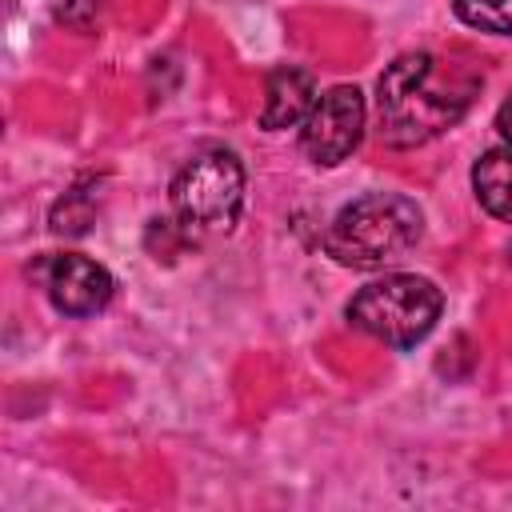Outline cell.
<instances>
[{
    "label": "cell",
    "mask_w": 512,
    "mask_h": 512,
    "mask_svg": "<svg viewBox=\"0 0 512 512\" xmlns=\"http://www.w3.org/2000/svg\"><path fill=\"white\" fill-rule=\"evenodd\" d=\"M112 288L116 284L108 268L80 252H60L44 260V292L64 316H96L100 308H108Z\"/></svg>",
    "instance_id": "cell-6"
},
{
    "label": "cell",
    "mask_w": 512,
    "mask_h": 512,
    "mask_svg": "<svg viewBox=\"0 0 512 512\" xmlns=\"http://www.w3.org/2000/svg\"><path fill=\"white\" fill-rule=\"evenodd\" d=\"M360 136H364V96L352 84H336V88L320 92L312 112L300 124L304 152L324 168L348 160L356 152Z\"/></svg>",
    "instance_id": "cell-5"
},
{
    "label": "cell",
    "mask_w": 512,
    "mask_h": 512,
    "mask_svg": "<svg viewBox=\"0 0 512 512\" xmlns=\"http://www.w3.org/2000/svg\"><path fill=\"white\" fill-rule=\"evenodd\" d=\"M476 80L452 84L436 76V60L428 52H404L396 56L380 80H376V116H380V136L396 148L424 144L452 128L468 100H472Z\"/></svg>",
    "instance_id": "cell-1"
},
{
    "label": "cell",
    "mask_w": 512,
    "mask_h": 512,
    "mask_svg": "<svg viewBox=\"0 0 512 512\" xmlns=\"http://www.w3.org/2000/svg\"><path fill=\"white\" fill-rule=\"evenodd\" d=\"M424 232V216L416 200L400 192H364L360 200L344 204L324 232V252L360 272L388 268L404 260Z\"/></svg>",
    "instance_id": "cell-2"
},
{
    "label": "cell",
    "mask_w": 512,
    "mask_h": 512,
    "mask_svg": "<svg viewBox=\"0 0 512 512\" xmlns=\"http://www.w3.org/2000/svg\"><path fill=\"white\" fill-rule=\"evenodd\" d=\"M244 204V168L228 148L196 152L172 180V212L188 232H228Z\"/></svg>",
    "instance_id": "cell-4"
},
{
    "label": "cell",
    "mask_w": 512,
    "mask_h": 512,
    "mask_svg": "<svg viewBox=\"0 0 512 512\" xmlns=\"http://www.w3.org/2000/svg\"><path fill=\"white\" fill-rule=\"evenodd\" d=\"M440 308H444V296L428 276L392 272V276L364 284L348 300L344 316L352 320V328H360L392 348H412L436 328Z\"/></svg>",
    "instance_id": "cell-3"
},
{
    "label": "cell",
    "mask_w": 512,
    "mask_h": 512,
    "mask_svg": "<svg viewBox=\"0 0 512 512\" xmlns=\"http://www.w3.org/2000/svg\"><path fill=\"white\" fill-rule=\"evenodd\" d=\"M496 132L504 136V148H512V92H508V100L496 112Z\"/></svg>",
    "instance_id": "cell-10"
},
{
    "label": "cell",
    "mask_w": 512,
    "mask_h": 512,
    "mask_svg": "<svg viewBox=\"0 0 512 512\" xmlns=\"http://www.w3.org/2000/svg\"><path fill=\"white\" fill-rule=\"evenodd\" d=\"M452 12L480 32L512 36V0H452Z\"/></svg>",
    "instance_id": "cell-9"
},
{
    "label": "cell",
    "mask_w": 512,
    "mask_h": 512,
    "mask_svg": "<svg viewBox=\"0 0 512 512\" xmlns=\"http://www.w3.org/2000/svg\"><path fill=\"white\" fill-rule=\"evenodd\" d=\"M316 104V80L312 72L296 68V64H280L268 84H264V108H260V124L268 132H280V128H292V124H304V116L312 112Z\"/></svg>",
    "instance_id": "cell-7"
},
{
    "label": "cell",
    "mask_w": 512,
    "mask_h": 512,
    "mask_svg": "<svg viewBox=\"0 0 512 512\" xmlns=\"http://www.w3.org/2000/svg\"><path fill=\"white\" fill-rule=\"evenodd\" d=\"M476 200L504 224H512V148H492L472 168Z\"/></svg>",
    "instance_id": "cell-8"
},
{
    "label": "cell",
    "mask_w": 512,
    "mask_h": 512,
    "mask_svg": "<svg viewBox=\"0 0 512 512\" xmlns=\"http://www.w3.org/2000/svg\"><path fill=\"white\" fill-rule=\"evenodd\" d=\"M508 260H512V244H508Z\"/></svg>",
    "instance_id": "cell-11"
}]
</instances>
